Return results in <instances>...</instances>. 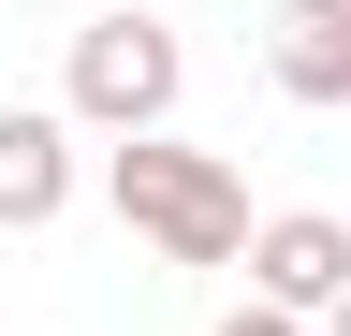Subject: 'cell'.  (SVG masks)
Listing matches in <instances>:
<instances>
[{
	"label": "cell",
	"mask_w": 351,
	"mask_h": 336,
	"mask_svg": "<svg viewBox=\"0 0 351 336\" xmlns=\"http://www.w3.org/2000/svg\"><path fill=\"white\" fill-rule=\"evenodd\" d=\"M103 205L132 220V248L147 263H249V176L219 146H176V132H147V146H103Z\"/></svg>",
	"instance_id": "cell-1"
},
{
	"label": "cell",
	"mask_w": 351,
	"mask_h": 336,
	"mask_svg": "<svg viewBox=\"0 0 351 336\" xmlns=\"http://www.w3.org/2000/svg\"><path fill=\"white\" fill-rule=\"evenodd\" d=\"M176 103H191V44H176V15L117 0V15L73 29V59H59V117H73V132L147 146V132H176Z\"/></svg>",
	"instance_id": "cell-2"
},
{
	"label": "cell",
	"mask_w": 351,
	"mask_h": 336,
	"mask_svg": "<svg viewBox=\"0 0 351 336\" xmlns=\"http://www.w3.org/2000/svg\"><path fill=\"white\" fill-rule=\"evenodd\" d=\"M249 292L293 307V322H337L351 307V220L337 205H278V220L249 234Z\"/></svg>",
	"instance_id": "cell-3"
},
{
	"label": "cell",
	"mask_w": 351,
	"mask_h": 336,
	"mask_svg": "<svg viewBox=\"0 0 351 336\" xmlns=\"http://www.w3.org/2000/svg\"><path fill=\"white\" fill-rule=\"evenodd\" d=\"M73 205V117L59 103H0V234H44Z\"/></svg>",
	"instance_id": "cell-4"
},
{
	"label": "cell",
	"mask_w": 351,
	"mask_h": 336,
	"mask_svg": "<svg viewBox=\"0 0 351 336\" xmlns=\"http://www.w3.org/2000/svg\"><path fill=\"white\" fill-rule=\"evenodd\" d=\"M263 88L337 117L351 103V0H278V29H263Z\"/></svg>",
	"instance_id": "cell-5"
},
{
	"label": "cell",
	"mask_w": 351,
	"mask_h": 336,
	"mask_svg": "<svg viewBox=\"0 0 351 336\" xmlns=\"http://www.w3.org/2000/svg\"><path fill=\"white\" fill-rule=\"evenodd\" d=\"M219 336H322V322H293V307H263V292H249V307L219 322Z\"/></svg>",
	"instance_id": "cell-6"
},
{
	"label": "cell",
	"mask_w": 351,
	"mask_h": 336,
	"mask_svg": "<svg viewBox=\"0 0 351 336\" xmlns=\"http://www.w3.org/2000/svg\"><path fill=\"white\" fill-rule=\"evenodd\" d=\"M322 336H351V307H337V322H322Z\"/></svg>",
	"instance_id": "cell-7"
}]
</instances>
